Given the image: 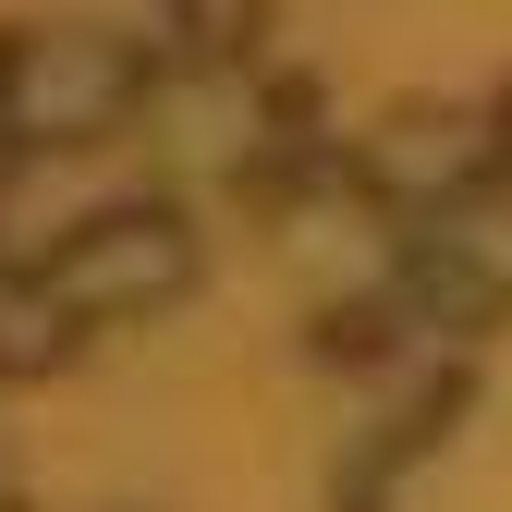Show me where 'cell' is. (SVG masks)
I'll use <instances>...</instances> for the list:
<instances>
[{
  "instance_id": "obj_1",
  "label": "cell",
  "mask_w": 512,
  "mask_h": 512,
  "mask_svg": "<svg viewBox=\"0 0 512 512\" xmlns=\"http://www.w3.org/2000/svg\"><path fill=\"white\" fill-rule=\"evenodd\" d=\"M135 98V49L110 25H25L0 37V122L13 135H98Z\"/></svg>"
},
{
  "instance_id": "obj_2",
  "label": "cell",
  "mask_w": 512,
  "mask_h": 512,
  "mask_svg": "<svg viewBox=\"0 0 512 512\" xmlns=\"http://www.w3.org/2000/svg\"><path fill=\"white\" fill-rule=\"evenodd\" d=\"M183 281H196V244H183L171 208H110V220H86L61 256H37L49 317H122V305H159Z\"/></svg>"
},
{
  "instance_id": "obj_3",
  "label": "cell",
  "mask_w": 512,
  "mask_h": 512,
  "mask_svg": "<svg viewBox=\"0 0 512 512\" xmlns=\"http://www.w3.org/2000/svg\"><path fill=\"white\" fill-rule=\"evenodd\" d=\"M244 13H256V0H183V37H196V49H232Z\"/></svg>"
}]
</instances>
